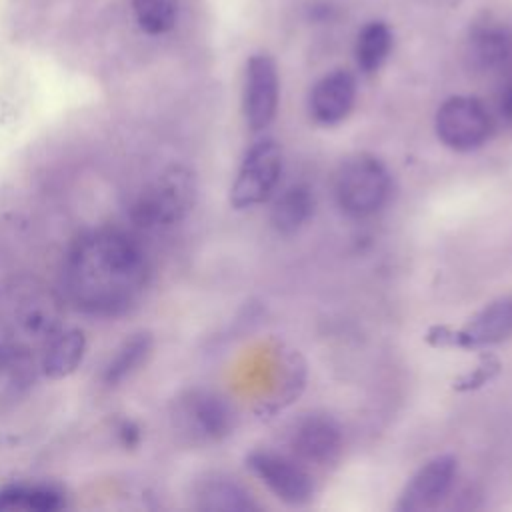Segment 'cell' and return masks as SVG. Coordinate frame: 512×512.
Here are the masks:
<instances>
[{"label": "cell", "mask_w": 512, "mask_h": 512, "mask_svg": "<svg viewBox=\"0 0 512 512\" xmlns=\"http://www.w3.org/2000/svg\"><path fill=\"white\" fill-rule=\"evenodd\" d=\"M152 268L142 244L118 228L82 232L66 250L62 288L70 304L90 316L114 318L138 304Z\"/></svg>", "instance_id": "6da1fadb"}, {"label": "cell", "mask_w": 512, "mask_h": 512, "mask_svg": "<svg viewBox=\"0 0 512 512\" xmlns=\"http://www.w3.org/2000/svg\"><path fill=\"white\" fill-rule=\"evenodd\" d=\"M496 114L504 124L512 126V74L502 76L498 82Z\"/></svg>", "instance_id": "603a6c76"}, {"label": "cell", "mask_w": 512, "mask_h": 512, "mask_svg": "<svg viewBox=\"0 0 512 512\" xmlns=\"http://www.w3.org/2000/svg\"><path fill=\"white\" fill-rule=\"evenodd\" d=\"M38 358L0 350V408L20 400L38 380Z\"/></svg>", "instance_id": "d6986e66"}, {"label": "cell", "mask_w": 512, "mask_h": 512, "mask_svg": "<svg viewBox=\"0 0 512 512\" xmlns=\"http://www.w3.org/2000/svg\"><path fill=\"white\" fill-rule=\"evenodd\" d=\"M154 350V336L148 330H140L130 334L108 358V362L102 368L100 380L108 388L120 386L126 378H130L134 372H138Z\"/></svg>", "instance_id": "2e32d148"}, {"label": "cell", "mask_w": 512, "mask_h": 512, "mask_svg": "<svg viewBox=\"0 0 512 512\" xmlns=\"http://www.w3.org/2000/svg\"><path fill=\"white\" fill-rule=\"evenodd\" d=\"M314 212V194L306 184L288 186L274 202L270 220L280 234H294Z\"/></svg>", "instance_id": "44dd1931"}, {"label": "cell", "mask_w": 512, "mask_h": 512, "mask_svg": "<svg viewBox=\"0 0 512 512\" xmlns=\"http://www.w3.org/2000/svg\"><path fill=\"white\" fill-rule=\"evenodd\" d=\"M138 28L148 36H162L178 22V0H130Z\"/></svg>", "instance_id": "7402d4cb"}, {"label": "cell", "mask_w": 512, "mask_h": 512, "mask_svg": "<svg viewBox=\"0 0 512 512\" xmlns=\"http://www.w3.org/2000/svg\"><path fill=\"white\" fill-rule=\"evenodd\" d=\"M496 370H498V362H496L494 358H488V360H484V362L474 370V374H468L466 378H462L460 384H456V388H458V390L476 388V386L484 384L486 380H490Z\"/></svg>", "instance_id": "cb8c5ba5"}, {"label": "cell", "mask_w": 512, "mask_h": 512, "mask_svg": "<svg viewBox=\"0 0 512 512\" xmlns=\"http://www.w3.org/2000/svg\"><path fill=\"white\" fill-rule=\"evenodd\" d=\"M196 196V174L184 164H170L138 192L130 206V220L144 232L168 230L190 214Z\"/></svg>", "instance_id": "3957f363"}, {"label": "cell", "mask_w": 512, "mask_h": 512, "mask_svg": "<svg viewBox=\"0 0 512 512\" xmlns=\"http://www.w3.org/2000/svg\"><path fill=\"white\" fill-rule=\"evenodd\" d=\"M434 128L444 146L456 152H470L490 138L492 114L474 96H452L440 104Z\"/></svg>", "instance_id": "52a82bcc"}, {"label": "cell", "mask_w": 512, "mask_h": 512, "mask_svg": "<svg viewBox=\"0 0 512 512\" xmlns=\"http://www.w3.org/2000/svg\"><path fill=\"white\" fill-rule=\"evenodd\" d=\"M196 508L208 512H248L256 510L258 504L252 496L232 478L210 476L196 488Z\"/></svg>", "instance_id": "ac0fdd59"}, {"label": "cell", "mask_w": 512, "mask_h": 512, "mask_svg": "<svg viewBox=\"0 0 512 512\" xmlns=\"http://www.w3.org/2000/svg\"><path fill=\"white\" fill-rule=\"evenodd\" d=\"M512 336V294L502 296L478 310L464 328H432L428 342L434 346L482 348L508 340Z\"/></svg>", "instance_id": "ba28073f"}, {"label": "cell", "mask_w": 512, "mask_h": 512, "mask_svg": "<svg viewBox=\"0 0 512 512\" xmlns=\"http://www.w3.org/2000/svg\"><path fill=\"white\" fill-rule=\"evenodd\" d=\"M356 100V78L348 70H332L324 74L312 88L308 98L310 114L316 122L332 126L342 122Z\"/></svg>", "instance_id": "4fadbf2b"}, {"label": "cell", "mask_w": 512, "mask_h": 512, "mask_svg": "<svg viewBox=\"0 0 512 512\" xmlns=\"http://www.w3.org/2000/svg\"><path fill=\"white\" fill-rule=\"evenodd\" d=\"M174 430L192 444H212L234 428V410L220 394L206 388H190L172 404Z\"/></svg>", "instance_id": "5b68a950"}, {"label": "cell", "mask_w": 512, "mask_h": 512, "mask_svg": "<svg viewBox=\"0 0 512 512\" xmlns=\"http://www.w3.org/2000/svg\"><path fill=\"white\" fill-rule=\"evenodd\" d=\"M66 508V494L54 484L14 482L0 486V510L56 512Z\"/></svg>", "instance_id": "e0dca14e"}, {"label": "cell", "mask_w": 512, "mask_h": 512, "mask_svg": "<svg viewBox=\"0 0 512 512\" xmlns=\"http://www.w3.org/2000/svg\"><path fill=\"white\" fill-rule=\"evenodd\" d=\"M282 174V150L272 138L258 140L244 154L230 188V204L236 210L266 202Z\"/></svg>", "instance_id": "8992f818"}, {"label": "cell", "mask_w": 512, "mask_h": 512, "mask_svg": "<svg viewBox=\"0 0 512 512\" xmlns=\"http://www.w3.org/2000/svg\"><path fill=\"white\" fill-rule=\"evenodd\" d=\"M332 16H334V8L328 2H314L312 8H310V18L316 20V22L332 20Z\"/></svg>", "instance_id": "d4e9b609"}, {"label": "cell", "mask_w": 512, "mask_h": 512, "mask_svg": "<svg viewBox=\"0 0 512 512\" xmlns=\"http://www.w3.org/2000/svg\"><path fill=\"white\" fill-rule=\"evenodd\" d=\"M280 100V76L274 58L266 52H256L248 58L244 70L242 108L250 130L258 132L270 126Z\"/></svg>", "instance_id": "9c48e42d"}, {"label": "cell", "mask_w": 512, "mask_h": 512, "mask_svg": "<svg viewBox=\"0 0 512 512\" xmlns=\"http://www.w3.org/2000/svg\"><path fill=\"white\" fill-rule=\"evenodd\" d=\"M392 188L390 172L372 154L346 158L334 178V196L340 210L352 218L376 214L388 200Z\"/></svg>", "instance_id": "277c9868"}, {"label": "cell", "mask_w": 512, "mask_h": 512, "mask_svg": "<svg viewBox=\"0 0 512 512\" xmlns=\"http://www.w3.org/2000/svg\"><path fill=\"white\" fill-rule=\"evenodd\" d=\"M88 342L80 328H60L42 348L38 358L40 376L48 380H62L76 372L86 354Z\"/></svg>", "instance_id": "9a60e30c"}, {"label": "cell", "mask_w": 512, "mask_h": 512, "mask_svg": "<svg viewBox=\"0 0 512 512\" xmlns=\"http://www.w3.org/2000/svg\"><path fill=\"white\" fill-rule=\"evenodd\" d=\"M458 462L452 454H440L422 464L398 496V512H422L436 508L452 490Z\"/></svg>", "instance_id": "8fae6325"}, {"label": "cell", "mask_w": 512, "mask_h": 512, "mask_svg": "<svg viewBox=\"0 0 512 512\" xmlns=\"http://www.w3.org/2000/svg\"><path fill=\"white\" fill-rule=\"evenodd\" d=\"M466 56L478 72L498 78L512 74V28L492 20L476 24L468 36Z\"/></svg>", "instance_id": "7c38bea8"}, {"label": "cell", "mask_w": 512, "mask_h": 512, "mask_svg": "<svg viewBox=\"0 0 512 512\" xmlns=\"http://www.w3.org/2000/svg\"><path fill=\"white\" fill-rule=\"evenodd\" d=\"M62 316L60 296L44 282L30 276L0 282V350L40 358Z\"/></svg>", "instance_id": "7a4b0ae2"}, {"label": "cell", "mask_w": 512, "mask_h": 512, "mask_svg": "<svg viewBox=\"0 0 512 512\" xmlns=\"http://www.w3.org/2000/svg\"><path fill=\"white\" fill-rule=\"evenodd\" d=\"M394 46V32L384 20L366 22L356 36L354 58L364 74H372L382 68Z\"/></svg>", "instance_id": "ffe728a7"}, {"label": "cell", "mask_w": 512, "mask_h": 512, "mask_svg": "<svg viewBox=\"0 0 512 512\" xmlns=\"http://www.w3.org/2000/svg\"><path fill=\"white\" fill-rule=\"evenodd\" d=\"M246 466L268 486V490L276 498L286 504L300 506L308 502L314 494L310 474L282 454L270 450H256L246 456Z\"/></svg>", "instance_id": "30bf717a"}, {"label": "cell", "mask_w": 512, "mask_h": 512, "mask_svg": "<svg viewBox=\"0 0 512 512\" xmlns=\"http://www.w3.org/2000/svg\"><path fill=\"white\" fill-rule=\"evenodd\" d=\"M292 448L306 462L330 464L342 450V430L332 416L310 414L298 422Z\"/></svg>", "instance_id": "5bb4252c"}]
</instances>
